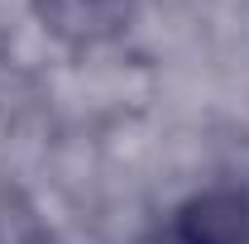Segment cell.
<instances>
[{
	"label": "cell",
	"instance_id": "6da1fadb",
	"mask_svg": "<svg viewBox=\"0 0 249 244\" xmlns=\"http://www.w3.org/2000/svg\"><path fill=\"white\" fill-rule=\"evenodd\" d=\"M38 24L67 48H101L134 19V0H34Z\"/></svg>",
	"mask_w": 249,
	"mask_h": 244
},
{
	"label": "cell",
	"instance_id": "7a4b0ae2",
	"mask_svg": "<svg viewBox=\"0 0 249 244\" xmlns=\"http://www.w3.org/2000/svg\"><path fill=\"white\" fill-rule=\"evenodd\" d=\"M173 244H249V192L206 187L173 220Z\"/></svg>",
	"mask_w": 249,
	"mask_h": 244
}]
</instances>
